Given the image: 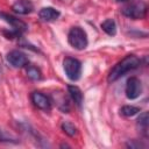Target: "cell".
<instances>
[{"mask_svg":"<svg viewBox=\"0 0 149 149\" xmlns=\"http://www.w3.org/2000/svg\"><path fill=\"white\" fill-rule=\"evenodd\" d=\"M61 13L59 10L55 9L54 7H43L40 12H38V17L42 21L45 22H50V21H55L59 17Z\"/></svg>","mask_w":149,"mask_h":149,"instance_id":"10","label":"cell"},{"mask_svg":"<svg viewBox=\"0 0 149 149\" xmlns=\"http://www.w3.org/2000/svg\"><path fill=\"white\" fill-rule=\"evenodd\" d=\"M12 9L17 14L26 15V14H29L33 12L34 5L30 0H19L12 6Z\"/></svg>","mask_w":149,"mask_h":149,"instance_id":"9","label":"cell"},{"mask_svg":"<svg viewBox=\"0 0 149 149\" xmlns=\"http://www.w3.org/2000/svg\"><path fill=\"white\" fill-rule=\"evenodd\" d=\"M101 29L109 36H114L116 34V23L112 19H107L101 23Z\"/></svg>","mask_w":149,"mask_h":149,"instance_id":"13","label":"cell"},{"mask_svg":"<svg viewBox=\"0 0 149 149\" xmlns=\"http://www.w3.org/2000/svg\"><path fill=\"white\" fill-rule=\"evenodd\" d=\"M126 146H127L128 148H130V149H139V148H146V147H147L144 143H142L141 141L139 142V141H136V140H130V141H128V142L126 143Z\"/></svg>","mask_w":149,"mask_h":149,"instance_id":"18","label":"cell"},{"mask_svg":"<svg viewBox=\"0 0 149 149\" xmlns=\"http://www.w3.org/2000/svg\"><path fill=\"white\" fill-rule=\"evenodd\" d=\"M68 42L72 48L84 50L88 44L86 31L80 27H72L68 34Z\"/></svg>","mask_w":149,"mask_h":149,"instance_id":"2","label":"cell"},{"mask_svg":"<svg viewBox=\"0 0 149 149\" xmlns=\"http://www.w3.org/2000/svg\"><path fill=\"white\" fill-rule=\"evenodd\" d=\"M30 99H31V102L34 104L35 107H37L38 109H42V111H50L51 109V100L48 95L43 94L42 92H33L30 94Z\"/></svg>","mask_w":149,"mask_h":149,"instance_id":"7","label":"cell"},{"mask_svg":"<svg viewBox=\"0 0 149 149\" xmlns=\"http://www.w3.org/2000/svg\"><path fill=\"white\" fill-rule=\"evenodd\" d=\"M6 58H7V62L13 68H16V69L23 68V66H26L29 63L28 57L23 52H21L19 50H12V51H9L7 54V57Z\"/></svg>","mask_w":149,"mask_h":149,"instance_id":"5","label":"cell"},{"mask_svg":"<svg viewBox=\"0 0 149 149\" xmlns=\"http://www.w3.org/2000/svg\"><path fill=\"white\" fill-rule=\"evenodd\" d=\"M61 127H62V130H63L66 135H69V136H71V137L77 134V127H76L73 123L69 122V121H64Z\"/></svg>","mask_w":149,"mask_h":149,"instance_id":"15","label":"cell"},{"mask_svg":"<svg viewBox=\"0 0 149 149\" xmlns=\"http://www.w3.org/2000/svg\"><path fill=\"white\" fill-rule=\"evenodd\" d=\"M68 92H69L72 101L78 107H80L81 102H83V92H81V90L76 85H69L68 86Z\"/></svg>","mask_w":149,"mask_h":149,"instance_id":"12","label":"cell"},{"mask_svg":"<svg viewBox=\"0 0 149 149\" xmlns=\"http://www.w3.org/2000/svg\"><path fill=\"white\" fill-rule=\"evenodd\" d=\"M0 141L1 142H17V139L14 137L13 135L6 133L5 130L0 129Z\"/></svg>","mask_w":149,"mask_h":149,"instance_id":"17","label":"cell"},{"mask_svg":"<svg viewBox=\"0 0 149 149\" xmlns=\"http://www.w3.org/2000/svg\"><path fill=\"white\" fill-rule=\"evenodd\" d=\"M140 58L135 55H127L125 58H122L120 62H118L109 71L108 76H107V80L108 83H113L116 81L118 79H120L122 76H125L127 72L135 70L136 68L140 66Z\"/></svg>","mask_w":149,"mask_h":149,"instance_id":"1","label":"cell"},{"mask_svg":"<svg viewBox=\"0 0 149 149\" xmlns=\"http://www.w3.org/2000/svg\"><path fill=\"white\" fill-rule=\"evenodd\" d=\"M148 113L143 112L140 114V116L136 120V128L139 130V133L143 136V137H148Z\"/></svg>","mask_w":149,"mask_h":149,"instance_id":"11","label":"cell"},{"mask_svg":"<svg viewBox=\"0 0 149 149\" xmlns=\"http://www.w3.org/2000/svg\"><path fill=\"white\" fill-rule=\"evenodd\" d=\"M27 76H28V78H30L31 80H40V79L42 78L41 71H40L37 68H35V66H29V68L27 69Z\"/></svg>","mask_w":149,"mask_h":149,"instance_id":"16","label":"cell"},{"mask_svg":"<svg viewBox=\"0 0 149 149\" xmlns=\"http://www.w3.org/2000/svg\"><path fill=\"white\" fill-rule=\"evenodd\" d=\"M118 2H121V1H127V0H116Z\"/></svg>","mask_w":149,"mask_h":149,"instance_id":"19","label":"cell"},{"mask_svg":"<svg viewBox=\"0 0 149 149\" xmlns=\"http://www.w3.org/2000/svg\"><path fill=\"white\" fill-rule=\"evenodd\" d=\"M140 108L136 107V106H130V105H126V106H122L120 108V113L125 116H134L136 115L137 113H140Z\"/></svg>","mask_w":149,"mask_h":149,"instance_id":"14","label":"cell"},{"mask_svg":"<svg viewBox=\"0 0 149 149\" xmlns=\"http://www.w3.org/2000/svg\"><path fill=\"white\" fill-rule=\"evenodd\" d=\"M121 13L133 20L144 19L147 15V5L144 2H134L121 9Z\"/></svg>","mask_w":149,"mask_h":149,"instance_id":"4","label":"cell"},{"mask_svg":"<svg viewBox=\"0 0 149 149\" xmlns=\"http://www.w3.org/2000/svg\"><path fill=\"white\" fill-rule=\"evenodd\" d=\"M141 92H142V85L140 79H137L136 77H130L126 84V97L133 100L139 98Z\"/></svg>","mask_w":149,"mask_h":149,"instance_id":"6","label":"cell"},{"mask_svg":"<svg viewBox=\"0 0 149 149\" xmlns=\"http://www.w3.org/2000/svg\"><path fill=\"white\" fill-rule=\"evenodd\" d=\"M63 68H64L66 77L70 80L76 81V80H78L80 78V74H81V63L77 58H72V57L64 58Z\"/></svg>","mask_w":149,"mask_h":149,"instance_id":"3","label":"cell"},{"mask_svg":"<svg viewBox=\"0 0 149 149\" xmlns=\"http://www.w3.org/2000/svg\"><path fill=\"white\" fill-rule=\"evenodd\" d=\"M0 19L5 20L7 23H9V24L13 27V29H14L15 31L20 33V34L23 33V31H26V30L28 29V26H27L23 21H21L20 19H16L15 16H12V15H9V14H7V13L0 12Z\"/></svg>","mask_w":149,"mask_h":149,"instance_id":"8","label":"cell"}]
</instances>
